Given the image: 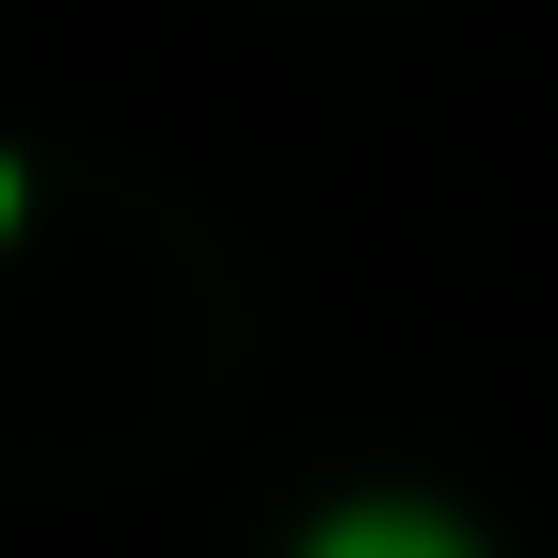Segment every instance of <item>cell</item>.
Listing matches in <instances>:
<instances>
[{
	"label": "cell",
	"instance_id": "obj_1",
	"mask_svg": "<svg viewBox=\"0 0 558 558\" xmlns=\"http://www.w3.org/2000/svg\"><path fill=\"white\" fill-rule=\"evenodd\" d=\"M314 558H453L436 523H349V541H314Z\"/></svg>",
	"mask_w": 558,
	"mask_h": 558
}]
</instances>
